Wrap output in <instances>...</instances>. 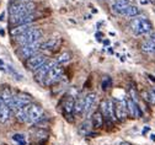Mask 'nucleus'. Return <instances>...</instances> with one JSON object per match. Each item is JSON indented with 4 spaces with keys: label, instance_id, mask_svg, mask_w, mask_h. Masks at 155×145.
<instances>
[{
    "label": "nucleus",
    "instance_id": "nucleus-11",
    "mask_svg": "<svg viewBox=\"0 0 155 145\" xmlns=\"http://www.w3.org/2000/svg\"><path fill=\"white\" fill-rule=\"evenodd\" d=\"M0 100L12 111V108H14V95L11 94V91L8 87H4L2 90V92H0Z\"/></svg>",
    "mask_w": 155,
    "mask_h": 145
},
{
    "label": "nucleus",
    "instance_id": "nucleus-16",
    "mask_svg": "<svg viewBox=\"0 0 155 145\" xmlns=\"http://www.w3.org/2000/svg\"><path fill=\"white\" fill-rule=\"evenodd\" d=\"M10 116H11V110L2 101L0 102V122L2 123L8 122L10 119Z\"/></svg>",
    "mask_w": 155,
    "mask_h": 145
},
{
    "label": "nucleus",
    "instance_id": "nucleus-35",
    "mask_svg": "<svg viewBox=\"0 0 155 145\" xmlns=\"http://www.w3.org/2000/svg\"><path fill=\"white\" fill-rule=\"evenodd\" d=\"M0 35H2V36H4V35H5V32H4L3 30H0Z\"/></svg>",
    "mask_w": 155,
    "mask_h": 145
},
{
    "label": "nucleus",
    "instance_id": "nucleus-13",
    "mask_svg": "<svg viewBox=\"0 0 155 145\" xmlns=\"http://www.w3.org/2000/svg\"><path fill=\"white\" fill-rule=\"evenodd\" d=\"M33 26L32 24H25V25H17V26H14L10 31V35L14 36V37H18V36H21L24 35L25 32H27L28 30H31Z\"/></svg>",
    "mask_w": 155,
    "mask_h": 145
},
{
    "label": "nucleus",
    "instance_id": "nucleus-21",
    "mask_svg": "<svg viewBox=\"0 0 155 145\" xmlns=\"http://www.w3.org/2000/svg\"><path fill=\"white\" fill-rule=\"evenodd\" d=\"M140 48L145 53H155V41H153V39L144 41Z\"/></svg>",
    "mask_w": 155,
    "mask_h": 145
},
{
    "label": "nucleus",
    "instance_id": "nucleus-25",
    "mask_svg": "<svg viewBox=\"0 0 155 145\" xmlns=\"http://www.w3.org/2000/svg\"><path fill=\"white\" fill-rule=\"evenodd\" d=\"M110 86H111V79H110V77L104 79V81H102V89L106 90V89H108Z\"/></svg>",
    "mask_w": 155,
    "mask_h": 145
},
{
    "label": "nucleus",
    "instance_id": "nucleus-26",
    "mask_svg": "<svg viewBox=\"0 0 155 145\" xmlns=\"http://www.w3.org/2000/svg\"><path fill=\"white\" fill-rule=\"evenodd\" d=\"M12 140H15V141H22V140H25V135L24 134H14L12 135Z\"/></svg>",
    "mask_w": 155,
    "mask_h": 145
},
{
    "label": "nucleus",
    "instance_id": "nucleus-32",
    "mask_svg": "<svg viewBox=\"0 0 155 145\" xmlns=\"http://www.w3.org/2000/svg\"><path fill=\"white\" fill-rule=\"evenodd\" d=\"M17 145H26V141H25V140H22V141H18V143H17Z\"/></svg>",
    "mask_w": 155,
    "mask_h": 145
},
{
    "label": "nucleus",
    "instance_id": "nucleus-34",
    "mask_svg": "<svg viewBox=\"0 0 155 145\" xmlns=\"http://www.w3.org/2000/svg\"><path fill=\"white\" fill-rule=\"evenodd\" d=\"M150 139H151L153 141H155V134H151V135H150Z\"/></svg>",
    "mask_w": 155,
    "mask_h": 145
},
{
    "label": "nucleus",
    "instance_id": "nucleus-18",
    "mask_svg": "<svg viewBox=\"0 0 155 145\" xmlns=\"http://www.w3.org/2000/svg\"><path fill=\"white\" fill-rule=\"evenodd\" d=\"M58 46H59V41L58 39H49V41H47V42L41 43L40 49L43 51V52H49V51H54Z\"/></svg>",
    "mask_w": 155,
    "mask_h": 145
},
{
    "label": "nucleus",
    "instance_id": "nucleus-9",
    "mask_svg": "<svg viewBox=\"0 0 155 145\" xmlns=\"http://www.w3.org/2000/svg\"><path fill=\"white\" fill-rule=\"evenodd\" d=\"M112 11L116 15H122V16H127L128 14V9H129V4L126 0H114V4L112 5Z\"/></svg>",
    "mask_w": 155,
    "mask_h": 145
},
{
    "label": "nucleus",
    "instance_id": "nucleus-17",
    "mask_svg": "<svg viewBox=\"0 0 155 145\" xmlns=\"http://www.w3.org/2000/svg\"><path fill=\"white\" fill-rule=\"evenodd\" d=\"M30 105H27V106H25V107H22L20 110H17L15 112L16 113V118L20 122H22V123H30V118H28V106Z\"/></svg>",
    "mask_w": 155,
    "mask_h": 145
},
{
    "label": "nucleus",
    "instance_id": "nucleus-6",
    "mask_svg": "<svg viewBox=\"0 0 155 145\" xmlns=\"http://www.w3.org/2000/svg\"><path fill=\"white\" fill-rule=\"evenodd\" d=\"M40 46H41V43H40V42L28 43V44L21 46V48H20V51H18V52H20V54H21L24 58L28 59L30 57H32V55L37 54V52L40 51Z\"/></svg>",
    "mask_w": 155,
    "mask_h": 145
},
{
    "label": "nucleus",
    "instance_id": "nucleus-36",
    "mask_svg": "<svg viewBox=\"0 0 155 145\" xmlns=\"http://www.w3.org/2000/svg\"><path fill=\"white\" fill-rule=\"evenodd\" d=\"M126 2L129 4V3H134V0H126Z\"/></svg>",
    "mask_w": 155,
    "mask_h": 145
},
{
    "label": "nucleus",
    "instance_id": "nucleus-39",
    "mask_svg": "<svg viewBox=\"0 0 155 145\" xmlns=\"http://www.w3.org/2000/svg\"><path fill=\"white\" fill-rule=\"evenodd\" d=\"M0 102H2V100H0Z\"/></svg>",
    "mask_w": 155,
    "mask_h": 145
},
{
    "label": "nucleus",
    "instance_id": "nucleus-23",
    "mask_svg": "<svg viewBox=\"0 0 155 145\" xmlns=\"http://www.w3.org/2000/svg\"><path fill=\"white\" fill-rule=\"evenodd\" d=\"M137 15H139V9L137 6H134V5H129L127 16L128 17H134V16H137Z\"/></svg>",
    "mask_w": 155,
    "mask_h": 145
},
{
    "label": "nucleus",
    "instance_id": "nucleus-2",
    "mask_svg": "<svg viewBox=\"0 0 155 145\" xmlns=\"http://www.w3.org/2000/svg\"><path fill=\"white\" fill-rule=\"evenodd\" d=\"M43 36V32L41 28H37V27H32L31 30H28L27 32H25L24 35L16 37V42L20 43L21 46L28 44V43H35L38 42Z\"/></svg>",
    "mask_w": 155,
    "mask_h": 145
},
{
    "label": "nucleus",
    "instance_id": "nucleus-30",
    "mask_svg": "<svg viewBox=\"0 0 155 145\" xmlns=\"http://www.w3.org/2000/svg\"><path fill=\"white\" fill-rule=\"evenodd\" d=\"M102 43H104L105 46H110V43H111V42H110L108 39H104V41H102Z\"/></svg>",
    "mask_w": 155,
    "mask_h": 145
},
{
    "label": "nucleus",
    "instance_id": "nucleus-10",
    "mask_svg": "<svg viewBox=\"0 0 155 145\" xmlns=\"http://www.w3.org/2000/svg\"><path fill=\"white\" fill-rule=\"evenodd\" d=\"M101 111L104 113V116L107 118V119H116V116H114V106L111 100H104L101 102Z\"/></svg>",
    "mask_w": 155,
    "mask_h": 145
},
{
    "label": "nucleus",
    "instance_id": "nucleus-7",
    "mask_svg": "<svg viewBox=\"0 0 155 145\" xmlns=\"http://www.w3.org/2000/svg\"><path fill=\"white\" fill-rule=\"evenodd\" d=\"M54 63H55V61H48V60H47L45 64H42L37 70H35V79H36V81L43 84V81H45V79H46L47 73L49 71L51 67H52Z\"/></svg>",
    "mask_w": 155,
    "mask_h": 145
},
{
    "label": "nucleus",
    "instance_id": "nucleus-28",
    "mask_svg": "<svg viewBox=\"0 0 155 145\" xmlns=\"http://www.w3.org/2000/svg\"><path fill=\"white\" fill-rule=\"evenodd\" d=\"M104 35L101 33V32H96V39H99V41H101V37H102Z\"/></svg>",
    "mask_w": 155,
    "mask_h": 145
},
{
    "label": "nucleus",
    "instance_id": "nucleus-12",
    "mask_svg": "<svg viewBox=\"0 0 155 145\" xmlns=\"http://www.w3.org/2000/svg\"><path fill=\"white\" fill-rule=\"evenodd\" d=\"M127 111H128V114L132 117H140L142 116L139 106L137 105V102H134L132 98L127 100Z\"/></svg>",
    "mask_w": 155,
    "mask_h": 145
},
{
    "label": "nucleus",
    "instance_id": "nucleus-27",
    "mask_svg": "<svg viewBox=\"0 0 155 145\" xmlns=\"http://www.w3.org/2000/svg\"><path fill=\"white\" fill-rule=\"evenodd\" d=\"M145 98L151 103V105H155V94H147Z\"/></svg>",
    "mask_w": 155,
    "mask_h": 145
},
{
    "label": "nucleus",
    "instance_id": "nucleus-19",
    "mask_svg": "<svg viewBox=\"0 0 155 145\" xmlns=\"http://www.w3.org/2000/svg\"><path fill=\"white\" fill-rule=\"evenodd\" d=\"M84 110H85V97H79L76 98L75 103H74V113L76 116H81L84 113Z\"/></svg>",
    "mask_w": 155,
    "mask_h": 145
},
{
    "label": "nucleus",
    "instance_id": "nucleus-38",
    "mask_svg": "<svg viewBox=\"0 0 155 145\" xmlns=\"http://www.w3.org/2000/svg\"><path fill=\"white\" fill-rule=\"evenodd\" d=\"M121 145H129V144H128V143H122Z\"/></svg>",
    "mask_w": 155,
    "mask_h": 145
},
{
    "label": "nucleus",
    "instance_id": "nucleus-22",
    "mask_svg": "<svg viewBox=\"0 0 155 145\" xmlns=\"http://www.w3.org/2000/svg\"><path fill=\"white\" fill-rule=\"evenodd\" d=\"M70 53L69 52H64V53H62L59 57H58V59H57V63L58 64H65V63H68V61L70 60Z\"/></svg>",
    "mask_w": 155,
    "mask_h": 145
},
{
    "label": "nucleus",
    "instance_id": "nucleus-3",
    "mask_svg": "<svg viewBox=\"0 0 155 145\" xmlns=\"http://www.w3.org/2000/svg\"><path fill=\"white\" fill-rule=\"evenodd\" d=\"M62 74H63V68L55 61V63L51 67L49 71L47 73L46 79H45V81H43V84H45V85H51V84H53V82H55L58 79L62 76Z\"/></svg>",
    "mask_w": 155,
    "mask_h": 145
},
{
    "label": "nucleus",
    "instance_id": "nucleus-14",
    "mask_svg": "<svg viewBox=\"0 0 155 145\" xmlns=\"http://www.w3.org/2000/svg\"><path fill=\"white\" fill-rule=\"evenodd\" d=\"M96 100H97V95H96L95 92H90L85 96V110H84V113H89L94 106L96 103Z\"/></svg>",
    "mask_w": 155,
    "mask_h": 145
},
{
    "label": "nucleus",
    "instance_id": "nucleus-15",
    "mask_svg": "<svg viewBox=\"0 0 155 145\" xmlns=\"http://www.w3.org/2000/svg\"><path fill=\"white\" fill-rule=\"evenodd\" d=\"M74 103H75V101H74L71 97H69V98L65 101V103H64V108H63L65 117L69 118L70 122H73L71 116H73V113H74Z\"/></svg>",
    "mask_w": 155,
    "mask_h": 145
},
{
    "label": "nucleus",
    "instance_id": "nucleus-20",
    "mask_svg": "<svg viewBox=\"0 0 155 145\" xmlns=\"http://www.w3.org/2000/svg\"><path fill=\"white\" fill-rule=\"evenodd\" d=\"M91 122H92V126L95 128H101L102 127V124H104V118H102V114L100 111L97 112H95L91 117Z\"/></svg>",
    "mask_w": 155,
    "mask_h": 145
},
{
    "label": "nucleus",
    "instance_id": "nucleus-29",
    "mask_svg": "<svg viewBox=\"0 0 155 145\" xmlns=\"http://www.w3.org/2000/svg\"><path fill=\"white\" fill-rule=\"evenodd\" d=\"M5 20V12H2L0 14V21H4Z\"/></svg>",
    "mask_w": 155,
    "mask_h": 145
},
{
    "label": "nucleus",
    "instance_id": "nucleus-33",
    "mask_svg": "<svg viewBox=\"0 0 155 145\" xmlns=\"http://www.w3.org/2000/svg\"><path fill=\"white\" fill-rule=\"evenodd\" d=\"M16 2H22V3H28V2H32V0H16Z\"/></svg>",
    "mask_w": 155,
    "mask_h": 145
},
{
    "label": "nucleus",
    "instance_id": "nucleus-5",
    "mask_svg": "<svg viewBox=\"0 0 155 145\" xmlns=\"http://www.w3.org/2000/svg\"><path fill=\"white\" fill-rule=\"evenodd\" d=\"M28 118H30V123H37L41 122L45 118V111L41 106L38 105H30L28 106Z\"/></svg>",
    "mask_w": 155,
    "mask_h": 145
},
{
    "label": "nucleus",
    "instance_id": "nucleus-24",
    "mask_svg": "<svg viewBox=\"0 0 155 145\" xmlns=\"http://www.w3.org/2000/svg\"><path fill=\"white\" fill-rule=\"evenodd\" d=\"M6 69H8V71H9V73H10V74L16 79V80H22V76H21L20 74H18V73H17V71L11 67V65H8V67H6Z\"/></svg>",
    "mask_w": 155,
    "mask_h": 145
},
{
    "label": "nucleus",
    "instance_id": "nucleus-4",
    "mask_svg": "<svg viewBox=\"0 0 155 145\" xmlns=\"http://www.w3.org/2000/svg\"><path fill=\"white\" fill-rule=\"evenodd\" d=\"M47 61V58L43 55V54H35V55H32V57H30L27 60H26V68L28 69V70H32V71H35V70H37L38 68H40L42 64H45Z\"/></svg>",
    "mask_w": 155,
    "mask_h": 145
},
{
    "label": "nucleus",
    "instance_id": "nucleus-8",
    "mask_svg": "<svg viewBox=\"0 0 155 145\" xmlns=\"http://www.w3.org/2000/svg\"><path fill=\"white\" fill-rule=\"evenodd\" d=\"M114 106V116L116 119H120V120H124V118L127 117V100H121L120 102H117Z\"/></svg>",
    "mask_w": 155,
    "mask_h": 145
},
{
    "label": "nucleus",
    "instance_id": "nucleus-31",
    "mask_svg": "<svg viewBox=\"0 0 155 145\" xmlns=\"http://www.w3.org/2000/svg\"><path fill=\"white\" fill-rule=\"evenodd\" d=\"M149 130H150V128H149V127H145V128L143 129V134H147Z\"/></svg>",
    "mask_w": 155,
    "mask_h": 145
},
{
    "label": "nucleus",
    "instance_id": "nucleus-37",
    "mask_svg": "<svg viewBox=\"0 0 155 145\" xmlns=\"http://www.w3.org/2000/svg\"><path fill=\"white\" fill-rule=\"evenodd\" d=\"M151 39H153V41H155V33L153 35V37H151Z\"/></svg>",
    "mask_w": 155,
    "mask_h": 145
},
{
    "label": "nucleus",
    "instance_id": "nucleus-1",
    "mask_svg": "<svg viewBox=\"0 0 155 145\" xmlns=\"http://www.w3.org/2000/svg\"><path fill=\"white\" fill-rule=\"evenodd\" d=\"M129 26H130V30L133 31V33L137 35V36L148 35L153 30L151 22L149 21L147 17H144V16H139V17L133 18L130 21V24H129Z\"/></svg>",
    "mask_w": 155,
    "mask_h": 145
}]
</instances>
